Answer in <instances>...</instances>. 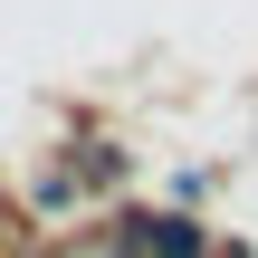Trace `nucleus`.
Wrapping results in <instances>:
<instances>
[{
	"label": "nucleus",
	"mask_w": 258,
	"mask_h": 258,
	"mask_svg": "<svg viewBox=\"0 0 258 258\" xmlns=\"http://www.w3.org/2000/svg\"><path fill=\"white\" fill-rule=\"evenodd\" d=\"M134 249L144 258H201V230L191 220H134Z\"/></svg>",
	"instance_id": "1"
}]
</instances>
